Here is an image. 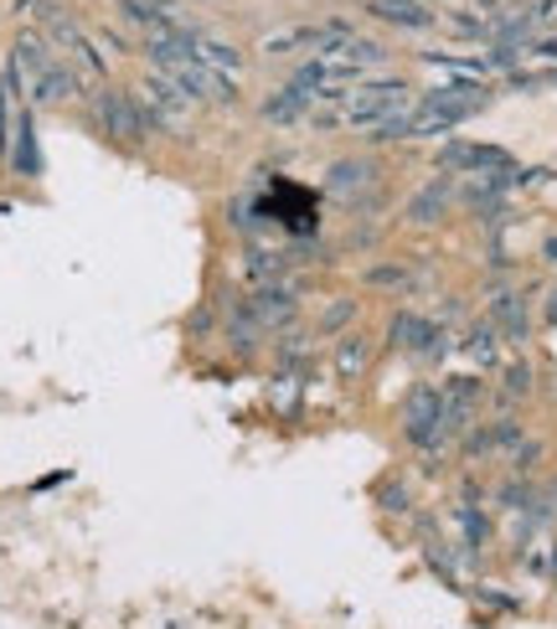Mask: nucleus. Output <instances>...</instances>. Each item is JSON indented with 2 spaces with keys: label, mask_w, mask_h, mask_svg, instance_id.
Instances as JSON below:
<instances>
[{
  "label": "nucleus",
  "mask_w": 557,
  "mask_h": 629,
  "mask_svg": "<svg viewBox=\"0 0 557 629\" xmlns=\"http://www.w3.org/2000/svg\"><path fill=\"white\" fill-rule=\"evenodd\" d=\"M11 72H16L21 93L32 103H68L73 93L83 88V78H78L42 36H16V47H11Z\"/></svg>",
  "instance_id": "obj_1"
},
{
  "label": "nucleus",
  "mask_w": 557,
  "mask_h": 629,
  "mask_svg": "<svg viewBox=\"0 0 557 629\" xmlns=\"http://www.w3.org/2000/svg\"><path fill=\"white\" fill-rule=\"evenodd\" d=\"M93 120H99V130L109 139H119V145H140V139L151 135L145 103H140L135 93H124V88H103V93H93Z\"/></svg>",
  "instance_id": "obj_2"
},
{
  "label": "nucleus",
  "mask_w": 557,
  "mask_h": 629,
  "mask_svg": "<svg viewBox=\"0 0 557 629\" xmlns=\"http://www.w3.org/2000/svg\"><path fill=\"white\" fill-rule=\"evenodd\" d=\"M155 72L170 78L191 103H233L237 99L233 78L218 68H207V63H197V57H176V63H166V68H155Z\"/></svg>",
  "instance_id": "obj_3"
},
{
  "label": "nucleus",
  "mask_w": 557,
  "mask_h": 629,
  "mask_svg": "<svg viewBox=\"0 0 557 629\" xmlns=\"http://www.w3.org/2000/svg\"><path fill=\"white\" fill-rule=\"evenodd\" d=\"M140 93H145L140 103H145V120H151V130H160V124H181L186 114L197 109V103L186 99V93L170 83V78H160V72H155V78L140 88Z\"/></svg>",
  "instance_id": "obj_4"
},
{
  "label": "nucleus",
  "mask_w": 557,
  "mask_h": 629,
  "mask_svg": "<svg viewBox=\"0 0 557 629\" xmlns=\"http://www.w3.org/2000/svg\"><path fill=\"white\" fill-rule=\"evenodd\" d=\"M403 428H408V439L413 443H434L444 434V397L439 392H413L408 397V413H403Z\"/></svg>",
  "instance_id": "obj_5"
},
{
  "label": "nucleus",
  "mask_w": 557,
  "mask_h": 629,
  "mask_svg": "<svg viewBox=\"0 0 557 629\" xmlns=\"http://www.w3.org/2000/svg\"><path fill=\"white\" fill-rule=\"evenodd\" d=\"M248 305H254V321L264 325V330H279V325H289L294 315H300V305H294V290H285V284H269V290H258Z\"/></svg>",
  "instance_id": "obj_6"
},
{
  "label": "nucleus",
  "mask_w": 557,
  "mask_h": 629,
  "mask_svg": "<svg viewBox=\"0 0 557 629\" xmlns=\"http://www.w3.org/2000/svg\"><path fill=\"white\" fill-rule=\"evenodd\" d=\"M11 170H16V176H42V145H36L32 109H21V114H16V135H11Z\"/></svg>",
  "instance_id": "obj_7"
},
{
  "label": "nucleus",
  "mask_w": 557,
  "mask_h": 629,
  "mask_svg": "<svg viewBox=\"0 0 557 629\" xmlns=\"http://www.w3.org/2000/svg\"><path fill=\"white\" fill-rule=\"evenodd\" d=\"M371 176H377V170H371L367 160H341V166H331V176H325V191H331V196H352L356 187H367Z\"/></svg>",
  "instance_id": "obj_8"
},
{
  "label": "nucleus",
  "mask_w": 557,
  "mask_h": 629,
  "mask_svg": "<svg viewBox=\"0 0 557 629\" xmlns=\"http://www.w3.org/2000/svg\"><path fill=\"white\" fill-rule=\"evenodd\" d=\"M304 103H310V93L289 83V88H279V93L264 103V120H269V124H294L304 114Z\"/></svg>",
  "instance_id": "obj_9"
},
{
  "label": "nucleus",
  "mask_w": 557,
  "mask_h": 629,
  "mask_svg": "<svg viewBox=\"0 0 557 629\" xmlns=\"http://www.w3.org/2000/svg\"><path fill=\"white\" fill-rule=\"evenodd\" d=\"M392 103H398V88H371L367 99H356L352 109H346V120H352V124H371V120H382Z\"/></svg>",
  "instance_id": "obj_10"
},
{
  "label": "nucleus",
  "mask_w": 557,
  "mask_h": 629,
  "mask_svg": "<svg viewBox=\"0 0 557 629\" xmlns=\"http://www.w3.org/2000/svg\"><path fill=\"white\" fill-rule=\"evenodd\" d=\"M315 42H331V36H321V32H310V26H285V32H274V36H264V52L269 57H279V52H294V47H315Z\"/></svg>",
  "instance_id": "obj_11"
},
{
  "label": "nucleus",
  "mask_w": 557,
  "mask_h": 629,
  "mask_svg": "<svg viewBox=\"0 0 557 629\" xmlns=\"http://www.w3.org/2000/svg\"><path fill=\"white\" fill-rule=\"evenodd\" d=\"M197 63H207V68H218V72H237L243 68V52L222 47V42H207V36L197 32Z\"/></svg>",
  "instance_id": "obj_12"
},
{
  "label": "nucleus",
  "mask_w": 557,
  "mask_h": 629,
  "mask_svg": "<svg viewBox=\"0 0 557 629\" xmlns=\"http://www.w3.org/2000/svg\"><path fill=\"white\" fill-rule=\"evenodd\" d=\"M336 367H341V377H356V372H361V367H367V340H361V336H346V340H341Z\"/></svg>",
  "instance_id": "obj_13"
},
{
  "label": "nucleus",
  "mask_w": 557,
  "mask_h": 629,
  "mask_svg": "<svg viewBox=\"0 0 557 629\" xmlns=\"http://www.w3.org/2000/svg\"><path fill=\"white\" fill-rule=\"evenodd\" d=\"M392 336H398V346H413V351H419V346L434 336V330H428L419 315H398V321H392Z\"/></svg>",
  "instance_id": "obj_14"
},
{
  "label": "nucleus",
  "mask_w": 557,
  "mask_h": 629,
  "mask_svg": "<svg viewBox=\"0 0 557 629\" xmlns=\"http://www.w3.org/2000/svg\"><path fill=\"white\" fill-rule=\"evenodd\" d=\"M506 155L495 150H470V145H455V150H444V166H501Z\"/></svg>",
  "instance_id": "obj_15"
},
{
  "label": "nucleus",
  "mask_w": 557,
  "mask_h": 629,
  "mask_svg": "<svg viewBox=\"0 0 557 629\" xmlns=\"http://www.w3.org/2000/svg\"><path fill=\"white\" fill-rule=\"evenodd\" d=\"M439 206H444V187H428L419 202H413V222H434V212H439Z\"/></svg>",
  "instance_id": "obj_16"
},
{
  "label": "nucleus",
  "mask_w": 557,
  "mask_h": 629,
  "mask_svg": "<svg viewBox=\"0 0 557 629\" xmlns=\"http://www.w3.org/2000/svg\"><path fill=\"white\" fill-rule=\"evenodd\" d=\"M352 315H356V305H352V300H341V305H331V310L321 315V330H341V325L352 321Z\"/></svg>",
  "instance_id": "obj_17"
},
{
  "label": "nucleus",
  "mask_w": 557,
  "mask_h": 629,
  "mask_svg": "<svg viewBox=\"0 0 557 629\" xmlns=\"http://www.w3.org/2000/svg\"><path fill=\"white\" fill-rule=\"evenodd\" d=\"M191 330L202 336V330H212V310H202V315H191Z\"/></svg>",
  "instance_id": "obj_18"
}]
</instances>
